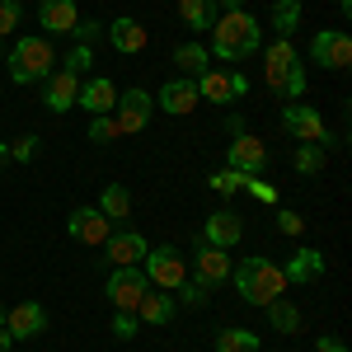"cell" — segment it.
<instances>
[{
  "mask_svg": "<svg viewBox=\"0 0 352 352\" xmlns=\"http://www.w3.org/2000/svg\"><path fill=\"white\" fill-rule=\"evenodd\" d=\"M146 287H151V277H146L141 268H113L104 292H109V300L118 305V310H132L136 315V300L146 296Z\"/></svg>",
  "mask_w": 352,
  "mask_h": 352,
  "instance_id": "ba28073f",
  "label": "cell"
},
{
  "mask_svg": "<svg viewBox=\"0 0 352 352\" xmlns=\"http://www.w3.org/2000/svg\"><path fill=\"white\" fill-rule=\"evenodd\" d=\"M10 155L24 164V160H33L38 155V136H19V141H10Z\"/></svg>",
  "mask_w": 352,
  "mask_h": 352,
  "instance_id": "d590c367",
  "label": "cell"
},
{
  "mask_svg": "<svg viewBox=\"0 0 352 352\" xmlns=\"http://www.w3.org/2000/svg\"><path fill=\"white\" fill-rule=\"evenodd\" d=\"M217 352H258V333H249V329H221Z\"/></svg>",
  "mask_w": 352,
  "mask_h": 352,
  "instance_id": "4316f807",
  "label": "cell"
},
{
  "mask_svg": "<svg viewBox=\"0 0 352 352\" xmlns=\"http://www.w3.org/2000/svg\"><path fill=\"white\" fill-rule=\"evenodd\" d=\"M109 43L118 47V52L136 56V52H146V43H151V33H146V28L136 24V19H127V14H122V19H113V24H109Z\"/></svg>",
  "mask_w": 352,
  "mask_h": 352,
  "instance_id": "7402d4cb",
  "label": "cell"
},
{
  "mask_svg": "<svg viewBox=\"0 0 352 352\" xmlns=\"http://www.w3.org/2000/svg\"><path fill=\"white\" fill-rule=\"evenodd\" d=\"M174 66H179L188 80H197V76L212 66V56H207V47H202V43H184V47L174 52Z\"/></svg>",
  "mask_w": 352,
  "mask_h": 352,
  "instance_id": "484cf974",
  "label": "cell"
},
{
  "mask_svg": "<svg viewBox=\"0 0 352 352\" xmlns=\"http://www.w3.org/2000/svg\"><path fill=\"white\" fill-rule=\"evenodd\" d=\"M66 230H71V240L89 244V249H99V244L113 235V221L99 212V207H76L71 217H66Z\"/></svg>",
  "mask_w": 352,
  "mask_h": 352,
  "instance_id": "9c48e42d",
  "label": "cell"
},
{
  "mask_svg": "<svg viewBox=\"0 0 352 352\" xmlns=\"http://www.w3.org/2000/svg\"><path fill=\"white\" fill-rule=\"evenodd\" d=\"M104 249H109L113 268H141V258L151 254V244H146L141 230H113L109 240H104Z\"/></svg>",
  "mask_w": 352,
  "mask_h": 352,
  "instance_id": "7c38bea8",
  "label": "cell"
},
{
  "mask_svg": "<svg viewBox=\"0 0 352 352\" xmlns=\"http://www.w3.org/2000/svg\"><path fill=\"white\" fill-rule=\"evenodd\" d=\"M5 155H10V141H0V160H5Z\"/></svg>",
  "mask_w": 352,
  "mask_h": 352,
  "instance_id": "f6af8a7d",
  "label": "cell"
},
{
  "mask_svg": "<svg viewBox=\"0 0 352 352\" xmlns=\"http://www.w3.org/2000/svg\"><path fill=\"white\" fill-rule=\"evenodd\" d=\"M263 310H268V320H272V329H282V333H296L300 329V310L296 305H292V300H272V305H263Z\"/></svg>",
  "mask_w": 352,
  "mask_h": 352,
  "instance_id": "83f0119b",
  "label": "cell"
},
{
  "mask_svg": "<svg viewBox=\"0 0 352 352\" xmlns=\"http://www.w3.org/2000/svg\"><path fill=\"white\" fill-rule=\"evenodd\" d=\"M76 104H80L89 118H99V113H113V104H118V85H113L109 76H89V80H80V94H76Z\"/></svg>",
  "mask_w": 352,
  "mask_h": 352,
  "instance_id": "4fadbf2b",
  "label": "cell"
},
{
  "mask_svg": "<svg viewBox=\"0 0 352 352\" xmlns=\"http://www.w3.org/2000/svg\"><path fill=\"white\" fill-rule=\"evenodd\" d=\"M76 94H80V76H71V71H61V66L43 80V104H47L52 113L76 109Z\"/></svg>",
  "mask_w": 352,
  "mask_h": 352,
  "instance_id": "5bb4252c",
  "label": "cell"
},
{
  "mask_svg": "<svg viewBox=\"0 0 352 352\" xmlns=\"http://www.w3.org/2000/svg\"><path fill=\"white\" fill-rule=\"evenodd\" d=\"M226 164H230V169H240V174H249V179H258V174H263V164H268V146H263L258 136L240 132L235 141H230V151H226Z\"/></svg>",
  "mask_w": 352,
  "mask_h": 352,
  "instance_id": "8fae6325",
  "label": "cell"
},
{
  "mask_svg": "<svg viewBox=\"0 0 352 352\" xmlns=\"http://www.w3.org/2000/svg\"><path fill=\"white\" fill-rule=\"evenodd\" d=\"M244 184H249V174H240V169H230V164H226L221 174H212V188H217L221 197H235V192H240Z\"/></svg>",
  "mask_w": 352,
  "mask_h": 352,
  "instance_id": "f546056e",
  "label": "cell"
},
{
  "mask_svg": "<svg viewBox=\"0 0 352 352\" xmlns=\"http://www.w3.org/2000/svg\"><path fill=\"white\" fill-rule=\"evenodd\" d=\"M38 24L47 28V33H76L80 24V10H76V0H38Z\"/></svg>",
  "mask_w": 352,
  "mask_h": 352,
  "instance_id": "2e32d148",
  "label": "cell"
},
{
  "mask_svg": "<svg viewBox=\"0 0 352 352\" xmlns=\"http://www.w3.org/2000/svg\"><path fill=\"white\" fill-rule=\"evenodd\" d=\"M244 188L254 192V197H258V202H277V188H272V184H263V179H249V184H244Z\"/></svg>",
  "mask_w": 352,
  "mask_h": 352,
  "instance_id": "60d3db41",
  "label": "cell"
},
{
  "mask_svg": "<svg viewBox=\"0 0 352 352\" xmlns=\"http://www.w3.org/2000/svg\"><path fill=\"white\" fill-rule=\"evenodd\" d=\"M174 315V292H151L146 287V296L136 300V324H164Z\"/></svg>",
  "mask_w": 352,
  "mask_h": 352,
  "instance_id": "603a6c76",
  "label": "cell"
},
{
  "mask_svg": "<svg viewBox=\"0 0 352 352\" xmlns=\"http://www.w3.org/2000/svg\"><path fill=\"white\" fill-rule=\"evenodd\" d=\"M113 333H118V338H132V333H136V315H132V310H118V320H113Z\"/></svg>",
  "mask_w": 352,
  "mask_h": 352,
  "instance_id": "74e56055",
  "label": "cell"
},
{
  "mask_svg": "<svg viewBox=\"0 0 352 352\" xmlns=\"http://www.w3.org/2000/svg\"><path fill=\"white\" fill-rule=\"evenodd\" d=\"M282 127L296 136V141H310V146H324L329 141L324 118L310 109V104H287V109H282Z\"/></svg>",
  "mask_w": 352,
  "mask_h": 352,
  "instance_id": "30bf717a",
  "label": "cell"
},
{
  "mask_svg": "<svg viewBox=\"0 0 352 352\" xmlns=\"http://www.w3.org/2000/svg\"><path fill=\"white\" fill-rule=\"evenodd\" d=\"M169 118H188L192 109H197V85L188 80V76H179V80H164L160 99H155Z\"/></svg>",
  "mask_w": 352,
  "mask_h": 352,
  "instance_id": "e0dca14e",
  "label": "cell"
},
{
  "mask_svg": "<svg viewBox=\"0 0 352 352\" xmlns=\"http://www.w3.org/2000/svg\"><path fill=\"white\" fill-rule=\"evenodd\" d=\"M24 19V10H19V0H0V38H10L14 28Z\"/></svg>",
  "mask_w": 352,
  "mask_h": 352,
  "instance_id": "836d02e7",
  "label": "cell"
},
{
  "mask_svg": "<svg viewBox=\"0 0 352 352\" xmlns=\"http://www.w3.org/2000/svg\"><path fill=\"white\" fill-rule=\"evenodd\" d=\"M277 230H282V235H300V230H305V221H300L296 212H277Z\"/></svg>",
  "mask_w": 352,
  "mask_h": 352,
  "instance_id": "8d00e7d4",
  "label": "cell"
},
{
  "mask_svg": "<svg viewBox=\"0 0 352 352\" xmlns=\"http://www.w3.org/2000/svg\"><path fill=\"white\" fill-rule=\"evenodd\" d=\"M0 329H5V305H0Z\"/></svg>",
  "mask_w": 352,
  "mask_h": 352,
  "instance_id": "bcb514c9",
  "label": "cell"
},
{
  "mask_svg": "<svg viewBox=\"0 0 352 352\" xmlns=\"http://www.w3.org/2000/svg\"><path fill=\"white\" fill-rule=\"evenodd\" d=\"M192 85H197V99H212V104H230V99L249 94V80L240 71H217V66H207Z\"/></svg>",
  "mask_w": 352,
  "mask_h": 352,
  "instance_id": "52a82bcc",
  "label": "cell"
},
{
  "mask_svg": "<svg viewBox=\"0 0 352 352\" xmlns=\"http://www.w3.org/2000/svg\"><path fill=\"white\" fill-rule=\"evenodd\" d=\"M118 118H113V113H99V118H89V141H99V146H104V141H118Z\"/></svg>",
  "mask_w": 352,
  "mask_h": 352,
  "instance_id": "1f68e13d",
  "label": "cell"
},
{
  "mask_svg": "<svg viewBox=\"0 0 352 352\" xmlns=\"http://www.w3.org/2000/svg\"><path fill=\"white\" fill-rule=\"evenodd\" d=\"M282 277H287V287H310V282H320V277H324V254H320V249H300L296 258L282 268Z\"/></svg>",
  "mask_w": 352,
  "mask_h": 352,
  "instance_id": "ffe728a7",
  "label": "cell"
},
{
  "mask_svg": "<svg viewBox=\"0 0 352 352\" xmlns=\"http://www.w3.org/2000/svg\"><path fill=\"white\" fill-rule=\"evenodd\" d=\"M179 19L197 33H212V24L221 19V5L217 0H179Z\"/></svg>",
  "mask_w": 352,
  "mask_h": 352,
  "instance_id": "cb8c5ba5",
  "label": "cell"
},
{
  "mask_svg": "<svg viewBox=\"0 0 352 352\" xmlns=\"http://www.w3.org/2000/svg\"><path fill=\"white\" fill-rule=\"evenodd\" d=\"M296 24H300V0H277V5H272V28H277L282 38H292Z\"/></svg>",
  "mask_w": 352,
  "mask_h": 352,
  "instance_id": "f1b7e54d",
  "label": "cell"
},
{
  "mask_svg": "<svg viewBox=\"0 0 352 352\" xmlns=\"http://www.w3.org/2000/svg\"><path fill=\"white\" fill-rule=\"evenodd\" d=\"M151 113H155V99L146 94V89H118V104H113V118H118V132L132 136V132H146V122H151Z\"/></svg>",
  "mask_w": 352,
  "mask_h": 352,
  "instance_id": "5b68a950",
  "label": "cell"
},
{
  "mask_svg": "<svg viewBox=\"0 0 352 352\" xmlns=\"http://www.w3.org/2000/svg\"><path fill=\"white\" fill-rule=\"evenodd\" d=\"M192 272H197V282H202V287H217V282H226V277H230V254H226V249H217V244H202V249H197Z\"/></svg>",
  "mask_w": 352,
  "mask_h": 352,
  "instance_id": "d6986e66",
  "label": "cell"
},
{
  "mask_svg": "<svg viewBox=\"0 0 352 352\" xmlns=\"http://www.w3.org/2000/svg\"><path fill=\"white\" fill-rule=\"evenodd\" d=\"M310 56H315V66L348 71L352 66V38L343 33V28H320V33L310 38Z\"/></svg>",
  "mask_w": 352,
  "mask_h": 352,
  "instance_id": "8992f818",
  "label": "cell"
},
{
  "mask_svg": "<svg viewBox=\"0 0 352 352\" xmlns=\"http://www.w3.org/2000/svg\"><path fill=\"white\" fill-rule=\"evenodd\" d=\"M5 329H10V338H38V333L47 329V310L33 305V300L10 305V310H5Z\"/></svg>",
  "mask_w": 352,
  "mask_h": 352,
  "instance_id": "9a60e30c",
  "label": "cell"
},
{
  "mask_svg": "<svg viewBox=\"0 0 352 352\" xmlns=\"http://www.w3.org/2000/svg\"><path fill=\"white\" fill-rule=\"evenodd\" d=\"M99 212H104L113 226H127V217H132V192L122 188V184H109L104 197H99Z\"/></svg>",
  "mask_w": 352,
  "mask_h": 352,
  "instance_id": "d4e9b609",
  "label": "cell"
},
{
  "mask_svg": "<svg viewBox=\"0 0 352 352\" xmlns=\"http://www.w3.org/2000/svg\"><path fill=\"white\" fill-rule=\"evenodd\" d=\"M179 292H184V305H202V300H207V287H202L197 277H192V282H184Z\"/></svg>",
  "mask_w": 352,
  "mask_h": 352,
  "instance_id": "ab89813d",
  "label": "cell"
},
{
  "mask_svg": "<svg viewBox=\"0 0 352 352\" xmlns=\"http://www.w3.org/2000/svg\"><path fill=\"white\" fill-rule=\"evenodd\" d=\"M10 343H14V338H10V329H0V352H10Z\"/></svg>",
  "mask_w": 352,
  "mask_h": 352,
  "instance_id": "7bdbcfd3",
  "label": "cell"
},
{
  "mask_svg": "<svg viewBox=\"0 0 352 352\" xmlns=\"http://www.w3.org/2000/svg\"><path fill=\"white\" fill-rule=\"evenodd\" d=\"M315 352H348V343H343V338H320Z\"/></svg>",
  "mask_w": 352,
  "mask_h": 352,
  "instance_id": "b9f144b4",
  "label": "cell"
},
{
  "mask_svg": "<svg viewBox=\"0 0 352 352\" xmlns=\"http://www.w3.org/2000/svg\"><path fill=\"white\" fill-rule=\"evenodd\" d=\"M202 235H207V244H217V249H230V244H240V235H244L240 212H230V207L212 212V217H207V226H202Z\"/></svg>",
  "mask_w": 352,
  "mask_h": 352,
  "instance_id": "ac0fdd59",
  "label": "cell"
},
{
  "mask_svg": "<svg viewBox=\"0 0 352 352\" xmlns=\"http://www.w3.org/2000/svg\"><path fill=\"white\" fill-rule=\"evenodd\" d=\"M56 66H61V71H71V76H80V80H85V71L94 66V52H89L85 43H76V52L66 56V61H56Z\"/></svg>",
  "mask_w": 352,
  "mask_h": 352,
  "instance_id": "d6a6232c",
  "label": "cell"
},
{
  "mask_svg": "<svg viewBox=\"0 0 352 352\" xmlns=\"http://www.w3.org/2000/svg\"><path fill=\"white\" fill-rule=\"evenodd\" d=\"M230 277H235L240 300H249V305H272V300L287 292L282 268H277L272 258H263V254H254V258H244L240 268H230Z\"/></svg>",
  "mask_w": 352,
  "mask_h": 352,
  "instance_id": "7a4b0ae2",
  "label": "cell"
},
{
  "mask_svg": "<svg viewBox=\"0 0 352 352\" xmlns=\"http://www.w3.org/2000/svg\"><path fill=\"white\" fill-rule=\"evenodd\" d=\"M71 38H76V43H85V47H89V43H94V38H99V19H80V24H76V33H71Z\"/></svg>",
  "mask_w": 352,
  "mask_h": 352,
  "instance_id": "f35d334b",
  "label": "cell"
},
{
  "mask_svg": "<svg viewBox=\"0 0 352 352\" xmlns=\"http://www.w3.org/2000/svg\"><path fill=\"white\" fill-rule=\"evenodd\" d=\"M296 169H300V174H320V169H324V146H310V141H300Z\"/></svg>",
  "mask_w": 352,
  "mask_h": 352,
  "instance_id": "4dcf8cb0",
  "label": "cell"
},
{
  "mask_svg": "<svg viewBox=\"0 0 352 352\" xmlns=\"http://www.w3.org/2000/svg\"><path fill=\"white\" fill-rule=\"evenodd\" d=\"M141 272H146V277H151V287H160V292H179V287L188 282V263L174 254V244L151 249V254L141 258Z\"/></svg>",
  "mask_w": 352,
  "mask_h": 352,
  "instance_id": "277c9868",
  "label": "cell"
},
{
  "mask_svg": "<svg viewBox=\"0 0 352 352\" xmlns=\"http://www.w3.org/2000/svg\"><path fill=\"white\" fill-rule=\"evenodd\" d=\"M5 66H10V80L14 85H43L56 71V47L47 38H19L5 52Z\"/></svg>",
  "mask_w": 352,
  "mask_h": 352,
  "instance_id": "3957f363",
  "label": "cell"
},
{
  "mask_svg": "<svg viewBox=\"0 0 352 352\" xmlns=\"http://www.w3.org/2000/svg\"><path fill=\"white\" fill-rule=\"evenodd\" d=\"M282 94H287V99H300V94H305V66H292V71H287V80H282Z\"/></svg>",
  "mask_w": 352,
  "mask_h": 352,
  "instance_id": "e575fe53",
  "label": "cell"
},
{
  "mask_svg": "<svg viewBox=\"0 0 352 352\" xmlns=\"http://www.w3.org/2000/svg\"><path fill=\"white\" fill-rule=\"evenodd\" d=\"M221 10H244V0H217Z\"/></svg>",
  "mask_w": 352,
  "mask_h": 352,
  "instance_id": "ee69618b",
  "label": "cell"
},
{
  "mask_svg": "<svg viewBox=\"0 0 352 352\" xmlns=\"http://www.w3.org/2000/svg\"><path fill=\"white\" fill-rule=\"evenodd\" d=\"M263 61H268V85L277 89V94H282V80H287V71H292V66L300 61L296 47H292V38H277V43H268Z\"/></svg>",
  "mask_w": 352,
  "mask_h": 352,
  "instance_id": "44dd1931",
  "label": "cell"
},
{
  "mask_svg": "<svg viewBox=\"0 0 352 352\" xmlns=\"http://www.w3.org/2000/svg\"><path fill=\"white\" fill-rule=\"evenodd\" d=\"M263 47V28L249 10H226L217 24H212V52L217 61H244Z\"/></svg>",
  "mask_w": 352,
  "mask_h": 352,
  "instance_id": "6da1fadb",
  "label": "cell"
}]
</instances>
